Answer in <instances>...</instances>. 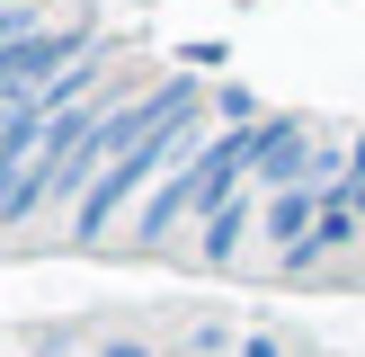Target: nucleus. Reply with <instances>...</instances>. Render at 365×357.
I'll list each match as a JSON object with an SVG mask.
<instances>
[{
  "mask_svg": "<svg viewBox=\"0 0 365 357\" xmlns=\"http://www.w3.org/2000/svg\"><path fill=\"white\" fill-rule=\"evenodd\" d=\"M250 223H267V196H259V188H241V196L205 223V259H232V250L250 241Z\"/></svg>",
  "mask_w": 365,
  "mask_h": 357,
  "instance_id": "obj_3",
  "label": "nucleus"
},
{
  "mask_svg": "<svg viewBox=\"0 0 365 357\" xmlns=\"http://www.w3.org/2000/svg\"><path fill=\"white\" fill-rule=\"evenodd\" d=\"M259 152H267V125H223V134L214 143H196V152H178L170 161V178H160L152 196H143V214H134V241H170L178 223H187V214H223L232 196L250 188V170H259Z\"/></svg>",
  "mask_w": 365,
  "mask_h": 357,
  "instance_id": "obj_2",
  "label": "nucleus"
},
{
  "mask_svg": "<svg viewBox=\"0 0 365 357\" xmlns=\"http://www.w3.org/2000/svg\"><path fill=\"white\" fill-rule=\"evenodd\" d=\"M196 143H205V116H196V81L178 71V81H160L152 99H143V134L116 152V170H107L98 188L71 206V241H81V250H89V241H107V232H116V214L134 206L143 188H152V170H160L170 152H196Z\"/></svg>",
  "mask_w": 365,
  "mask_h": 357,
  "instance_id": "obj_1",
  "label": "nucleus"
},
{
  "mask_svg": "<svg viewBox=\"0 0 365 357\" xmlns=\"http://www.w3.org/2000/svg\"><path fill=\"white\" fill-rule=\"evenodd\" d=\"M89 357H152L143 339H107V348H89Z\"/></svg>",
  "mask_w": 365,
  "mask_h": 357,
  "instance_id": "obj_4",
  "label": "nucleus"
}]
</instances>
